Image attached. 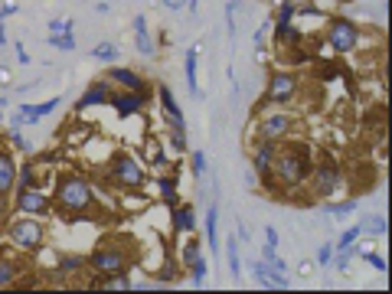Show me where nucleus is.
<instances>
[{"label":"nucleus","instance_id":"nucleus-1","mask_svg":"<svg viewBox=\"0 0 392 294\" xmlns=\"http://www.w3.org/2000/svg\"><path fill=\"white\" fill-rule=\"evenodd\" d=\"M314 167V160H311V147L301 141H291V144H278V154L272 160V183L282 186V190H298L304 186L307 174Z\"/></svg>","mask_w":392,"mask_h":294},{"label":"nucleus","instance_id":"nucleus-2","mask_svg":"<svg viewBox=\"0 0 392 294\" xmlns=\"http://www.w3.org/2000/svg\"><path fill=\"white\" fill-rule=\"evenodd\" d=\"M95 203H98V193H95L92 180L82 174L59 176V183L52 190V213H59L62 219L72 213H92Z\"/></svg>","mask_w":392,"mask_h":294},{"label":"nucleus","instance_id":"nucleus-3","mask_svg":"<svg viewBox=\"0 0 392 294\" xmlns=\"http://www.w3.org/2000/svg\"><path fill=\"white\" fill-rule=\"evenodd\" d=\"M298 128V118L291 111H282V105H268V108L258 111V121H255V137L262 141H288Z\"/></svg>","mask_w":392,"mask_h":294},{"label":"nucleus","instance_id":"nucleus-4","mask_svg":"<svg viewBox=\"0 0 392 294\" xmlns=\"http://www.w3.org/2000/svg\"><path fill=\"white\" fill-rule=\"evenodd\" d=\"M108 180L118 190H141L147 183V167L134 154H115L108 160Z\"/></svg>","mask_w":392,"mask_h":294},{"label":"nucleus","instance_id":"nucleus-5","mask_svg":"<svg viewBox=\"0 0 392 294\" xmlns=\"http://www.w3.org/2000/svg\"><path fill=\"white\" fill-rule=\"evenodd\" d=\"M7 239L23 252H36L46 242V222L40 216H20L7 222Z\"/></svg>","mask_w":392,"mask_h":294},{"label":"nucleus","instance_id":"nucleus-6","mask_svg":"<svg viewBox=\"0 0 392 294\" xmlns=\"http://www.w3.org/2000/svg\"><path fill=\"white\" fill-rule=\"evenodd\" d=\"M88 268H92L95 275H102V278L111 275V271H128L131 268V252L125 249V242L108 239V242H102L92 255H88Z\"/></svg>","mask_w":392,"mask_h":294},{"label":"nucleus","instance_id":"nucleus-7","mask_svg":"<svg viewBox=\"0 0 392 294\" xmlns=\"http://www.w3.org/2000/svg\"><path fill=\"white\" fill-rule=\"evenodd\" d=\"M340 183H343V170L337 167L330 157H324L321 164H314L311 174H307V180H304L307 193L314 196V200H330V196L340 190Z\"/></svg>","mask_w":392,"mask_h":294},{"label":"nucleus","instance_id":"nucleus-8","mask_svg":"<svg viewBox=\"0 0 392 294\" xmlns=\"http://www.w3.org/2000/svg\"><path fill=\"white\" fill-rule=\"evenodd\" d=\"M324 40L333 52H340V56H350V52L359 50V40H363V30L350 17H333L324 30Z\"/></svg>","mask_w":392,"mask_h":294},{"label":"nucleus","instance_id":"nucleus-9","mask_svg":"<svg viewBox=\"0 0 392 294\" xmlns=\"http://www.w3.org/2000/svg\"><path fill=\"white\" fill-rule=\"evenodd\" d=\"M13 210L20 216H40L46 219L52 213V196L46 193L43 186H23V190H13Z\"/></svg>","mask_w":392,"mask_h":294},{"label":"nucleus","instance_id":"nucleus-10","mask_svg":"<svg viewBox=\"0 0 392 294\" xmlns=\"http://www.w3.org/2000/svg\"><path fill=\"white\" fill-rule=\"evenodd\" d=\"M298 92H301V82L294 72H272L268 82H265L262 98L268 101V105H291V101L298 98Z\"/></svg>","mask_w":392,"mask_h":294},{"label":"nucleus","instance_id":"nucleus-11","mask_svg":"<svg viewBox=\"0 0 392 294\" xmlns=\"http://www.w3.org/2000/svg\"><path fill=\"white\" fill-rule=\"evenodd\" d=\"M108 105L115 108L118 118H134L147 108V92H128V89H115L108 98Z\"/></svg>","mask_w":392,"mask_h":294},{"label":"nucleus","instance_id":"nucleus-12","mask_svg":"<svg viewBox=\"0 0 392 294\" xmlns=\"http://www.w3.org/2000/svg\"><path fill=\"white\" fill-rule=\"evenodd\" d=\"M105 79H108L115 89H128V92H147V79L141 76V72H134V69H128V66H115V62H111L108 72H105Z\"/></svg>","mask_w":392,"mask_h":294},{"label":"nucleus","instance_id":"nucleus-13","mask_svg":"<svg viewBox=\"0 0 392 294\" xmlns=\"http://www.w3.org/2000/svg\"><path fill=\"white\" fill-rule=\"evenodd\" d=\"M111 92H115V85L108 82V79H92L88 82V89L82 92V98L76 101V111H86V108H95V105H108Z\"/></svg>","mask_w":392,"mask_h":294},{"label":"nucleus","instance_id":"nucleus-14","mask_svg":"<svg viewBox=\"0 0 392 294\" xmlns=\"http://www.w3.org/2000/svg\"><path fill=\"white\" fill-rule=\"evenodd\" d=\"M275 154H278V141H262V137H255V144H252V151H248V157H252V170H255L258 176H268L272 174V160Z\"/></svg>","mask_w":392,"mask_h":294},{"label":"nucleus","instance_id":"nucleus-15","mask_svg":"<svg viewBox=\"0 0 392 294\" xmlns=\"http://www.w3.org/2000/svg\"><path fill=\"white\" fill-rule=\"evenodd\" d=\"M248 271H252V278H255V281H258V285H262V288H272V291H275V288H278V291H284V288H291V281H288V278H284L282 271H275L272 265H265L262 259L248 261Z\"/></svg>","mask_w":392,"mask_h":294},{"label":"nucleus","instance_id":"nucleus-16","mask_svg":"<svg viewBox=\"0 0 392 294\" xmlns=\"http://www.w3.org/2000/svg\"><path fill=\"white\" fill-rule=\"evenodd\" d=\"M17 157L13 151L7 147H0V196H10L13 193V186H17Z\"/></svg>","mask_w":392,"mask_h":294},{"label":"nucleus","instance_id":"nucleus-17","mask_svg":"<svg viewBox=\"0 0 392 294\" xmlns=\"http://www.w3.org/2000/svg\"><path fill=\"white\" fill-rule=\"evenodd\" d=\"M157 98H161L163 115H167V128H187V121H183V111H180L177 95H173L171 85H157Z\"/></svg>","mask_w":392,"mask_h":294},{"label":"nucleus","instance_id":"nucleus-18","mask_svg":"<svg viewBox=\"0 0 392 294\" xmlns=\"http://www.w3.org/2000/svg\"><path fill=\"white\" fill-rule=\"evenodd\" d=\"M171 222H173V232L180 235L196 232V210L190 203H177V206H171Z\"/></svg>","mask_w":392,"mask_h":294},{"label":"nucleus","instance_id":"nucleus-19","mask_svg":"<svg viewBox=\"0 0 392 294\" xmlns=\"http://www.w3.org/2000/svg\"><path fill=\"white\" fill-rule=\"evenodd\" d=\"M196 56H200V50H196V46H190L187 56H183V72H187V89H190V95H193L196 101H203L206 92L200 89V82H196Z\"/></svg>","mask_w":392,"mask_h":294},{"label":"nucleus","instance_id":"nucleus-20","mask_svg":"<svg viewBox=\"0 0 392 294\" xmlns=\"http://www.w3.org/2000/svg\"><path fill=\"white\" fill-rule=\"evenodd\" d=\"M56 108H59V98H50V101H40V105H20V115H23L26 125H40Z\"/></svg>","mask_w":392,"mask_h":294},{"label":"nucleus","instance_id":"nucleus-21","mask_svg":"<svg viewBox=\"0 0 392 294\" xmlns=\"http://www.w3.org/2000/svg\"><path fill=\"white\" fill-rule=\"evenodd\" d=\"M203 229H206V242H209V249H213V252H222L219 249V206H216V203L206 206Z\"/></svg>","mask_w":392,"mask_h":294},{"label":"nucleus","instance_id":"nucleus-22","mask_svg":"<svg viewBox=\"0 0 392 294\" xmlns=\"http://www.w3.org/2000/svg\"><path fill=\"white\" fill-rule=\"evenodd\" d=\"M20 275H23V265H20V259L0 255V291H4V288H13V285H17Z\"/></svg>","mask_w":392,"mask_h":294},{"label":"nucleus","instance_id":"nucleus-23","mask_svg":"<svg viewBox=\"0 0 392 294\" xmlns=\"http://www.w3.org/2000/svg\"><path fill=\"white\" fill-rule=\"evenodd\" d=\"M200 255H203V239L196 232H187V242L180 245V265L187 268V265H193Z\"/></svg>","mask_w":392,"mask_h":294},{"label":"nucleus","instance_id":"nucleus-24","mask_svg":"<svg viewBox=\"0 0 392 294\" xmlns=\"http://www.w3.org/2000/svg\"><path fill=\"white\" fill-rule=\"evenodd\" d=\"M88 268V255L79 252H62L59 255V275H79V271Z\"/></svg>","mask_w":392,"mask_h":294},{"label":"nucleus","instance_id":"nucleus-25","mask_svg":"<svg viewBox=\"0 0 392 294\" xmlns=\"http://www.w3.org/2000/svg\"><path fill=\"white\" fill-rule=\"evenodd\" d=\"M157 196H161V203H167V206H177L180 203V190H177V180L167 174L157 176Z\"/></svg>","mask_w":392,"mask_h":294},{"label":"nucleus","instance_id":"nucleus-26","mask_svg":"<svg viewBox=\"0 0 392 294\" xmlns=\"http://www.w3.org/2000/svg\"><path fill=\"white\" fill-rule=\"evenodd\" d=\"M226 261H229V275L242 278V242H239V235H232L229 242H226Z\"/></svg>","mask_w":392,"mask_h":294},{"label":"nucleus","instance_id":"nucleus-27","mask_svg":"<svg viewBox=\"0 0 392 294\" xmlns=\"http://www.w3.org/2000/svg\"><path fill=\"white\" fill-rule=\"evenodd\" d=\"M321 210L327 213V216H337V219H343V216H353V213L359 210V200H340V203H330V200H324L321 203Z\"/></svg>","mask_w":392,"mask_h":294},{"label":"nucleus","instance_id":"nucleus-28","mask_svg":"<svg viewBox=\"0 0 392 294\" xmlns=\"http://www.w3.org/2000/svg\"><path fill=\"white\" fill-rule=\"evenodd\" d=\"M98 288H105V291H128V288H134V281H131L128 271H111V275L98 278Z\"/></svg>","mask_w":392,"mask_h":294},{"label":"nucleus","instance_id":"nucleus-29","mask_svg":"<svg viewBox=\"0 0 392 294\" xmlns=\"http://www.w3.org/2000/svg\"><path fill=\"white\" fill-rule=\"evenodd\" d=\"M36 183H40V167H36L33 160L20 164V167H17V186H13V190H23V186H36Z\"/></svg>","mask_w":392,"mask_h":294},{"label":"nucleus","instance_id":"nucleus-30","mask_svg":"<svg viewBox=\"0 0 392 294\" xmlns=\"http://www.w3.org/2000/svg\"><path fill=\"white\" fill-rule=\"evenodd\" d=\"M275 40L282 43V46H298L301 30L294 26V20H291V23H275Z\"/></svg>","mask_w":392,"mask_h":294},{"label":"nucleus","instance_id":"nucleus-31","mask_svg":"<svg viewBox=\"0 0 392 294\" xmlns=\"http://www.w3.org/2000/svg\"><path fill=\"white\" fill-rule=\"evenodd\" d=\"M134 50L141 52L144 59H154V56H157V40H154L147 30H141V33H134Z\"/></svg>","mask_w":392,"mask_h":294},{"label":"nucleus","instance_id":"nucleus-32","mask_svg":"<svg viewBox=\"0 0 392 294\" xmlns=\"http://www.w3.org/2000/svg\"><path fill=\"white\" fill-rule=\"evenodd\" d=\"M187 271H190V285L203 288L206 275H209V261H206V255H200V259H196L193 265H187Z\"/></svg>","mask_w":392,"mask_h":294},{"label":"nucleus","instance_id":"nucleus-33","mask_svg":"<svg viewBox=\"0 0 392 294\" xmlns=\"http://www.w3.org/2000/svg\"><path fill=\"white\" fill-rule=\"evenodd\" d=\"M92 59H98V62H118V46L111 40L98 43V46H92Z\"/></svg>","mask_w":392,"mask_h":294},{"label":"nucleus","instance_id":"nucleus-34","mask_svg":"<svg viewBox=\"0 0 392 294\" xmlns=\"http://www.w3.org/2000/svg\"><path fill=\"white\" fill-rule=\"evenodd\" d=\"M262 261H265V265H272L275 271L288 275V265H284V259L278 255V249H275V245H265V249H262Z\"/></svg>","mask_w":392,"mask_h":294},{"label":"nucleus","instance_id":"nucleus-35","mask_svg":"<svg viewBox=\"0 0 392 294\" xmlns=\"http://www.w3.org/2000/svg\"><path fill=\"white\" fill-rule=\"evenodd\" d=\"M50 46L52 50H62V52H72L79 43H76V36H72V30H69V33H50Z\"/></svg>","mask_w":392,"mask_h":294},{"label":"nucleus","instance_id":"nucleus-36","mask_svg":"<svg viewBox=\"0 0 392 294\" xmlns=\"http://www.w3.org/2000/svg\"><path fill=\"white\" fill-rule=\"evenodd\" d=\"M359 235H363V226H350L347 232L333 242V249H353V242H359Z\"/></svg>","mask_w":392,"mask_h":294},{"label":"nucleus","instance_id":"nucleus-37","mask_svg":"<svg viewBox=\"0 0 392 294\" xmlns=\"http://www.w3.org/2000/svg\"><path fill=\"white\" fill-rule=\"evenodd\" d=\"M359 259L367 261V265H373V268L379 271V275H386V271H389V261H386L379 252H373V249H367V252H359Z\"/></svg>","mask_w":392,"mask_h":294},{"label":"nucleus","instance_id":"nucleus-38","mask_svg":"<svg viewBox=\"0 0 392 294\" xmlns=\"http://www.w3.org/2000/svg\"><path fill=\"white\" fill-rule=\"evenodd\" d=\"M167 144H171L177 154L187 151V128H171V135H167Z\"/></svg>","mask_w":392,"mask_h":294},{"label":"nucleus","instance_id":"nucleus-39","mask_svg":"<svg viewBox=\"0 0 392 294\" xmlns=\"http://www.w3.org/2000/svg\"><path fill=\"white\" fill-rule=\"evenodd\" d=\"M7 137H10V144H13L20 154H33V141H26L20 128H10V135H7Z\"/></svg>","mask_w":392,"mask_h":294},{"label":"nucleus","instance_id":"nucleus-40","mask_svg":"<svg viewBox=\"0 0 392 294\" xmlns=\"http://www.w3.org/2000/svg\"><path fill=\"white\" fill-rule=\"evenodd\" d=\"M294 7H298L294 0H282V4H278V10H275V13H278V17H275V23H291V20L298 17V13H294Z\"/></svg>","mask_w":392,"mask_h":294},{"label":"nucleus","instance_id":"nucleus-41","mask_svg":"<svg viewBox=\"0 0 392 294\" xmlns=\"http://www.w3.org/2000/svg\"><path fill=\"white\" fill-rule=\"evenodd\" d=\"M190 174H193L196 180H203V176H206V154L203 151L190 154Z\"/></svg>","mask_w":392,"mask_h":294},{"label":"nucleus","instance_id":"nucleus-42","mask_svg":"<svg viewBox=\"0 0 392 294\" xmlns=\"http://www.w3.org/2000/svg\"><path fill=\"white\" fill-rule=\"evenodd\" d=\"M386 216H369L367 222H363V232H369V235H386Z\"/></svg>","mask_w":392,"mask_h":294},{"label":"nucleus","instance_id":"nucleus-43","mask_svg":"<svg viewBox=\"0 0 392 294\" xmlns=\"http://www.w3.org/2000/svg\"><path fill=\"white\" fill-rule=\"evenodd\" d=\"M330 261H333V242H324L321 249H317V265L330 268Z\"/></svg>","mask_w":392,"mask_h":294},{"label":"nucleus","instance_id":"nucleus-44","mask_svg":"<svg viewBox=\"0 0 392 294\" xmlns=\"http://www.w3.org/2000/svg\"><path fill=\"white\" fill-rule=\"evenodd\" d=\"M72 30V17H52L50 20V33H69Z\"/></svg>","mask_w":392,"mask_h":294},{"label":"nucleus","instance_id":"nucleus-45","mask_svg":"<svg viewBox=\"0 0 392 294\" xmlns=\"http://www.w3.org/2000/svg\"><path fill=\"white\" fill-rule=\"evenodd\" d=\"M154 278H157V285H173V281H177V268H173V265H163Z\"/></svg>","mask_w":392,"mask_h":294},{"label":"nucleus","instance_id":"nucleus-46","mask_svg":"<svg viewBox=\"0 0 392 294\" xmlns=\"http://www.w3.org/2000/svg\"><path fill=\"white\" fill-rule=\"evenodd\" d=\"M13 13H20V4H17V0H4V7H0V23L10 20Z\"/></svg>","mask_w":392,"mask_h":294},{"label":"nucleus","instance_id":"nucleus-47","mask_svg":"<svg viewBox=\"0 0 392 294\" xmlns=\"http://www.w3.org/2000/svg\"><path fill=\"white\" fill-rule=\"evenodd\" d=\"M268 33H272V23H262L255 33V50H265V43H268Z\"/></svg>","mask_w":392,"mask_h":294},{"label":"nucleus","instance_id":"nucleus-48","mask_svg":"<svg viewBox=\"0 0 392 294\" xmlns=\"http://www.w3.org/2000/svg\"><path fill=\"white\" fill-rule=\"evenodd\" d=\"M13 52H17V62H20V66H30V52L23 50V43H20V40H13Z\"/></svg>","mask_w":392,"mask_h":294},{"label":"nucleus","instance_id":"nucleus-49","mask_svg":"<svg viewBox=\"0 0 392 294\" xmlns=\"http://www.w3.org/2000/svg\"><path fill=\"white\" fill-rule=\"evenodd\" d=\"M161 4H163L167 10H171V13H180V10L187 7V0H161Z\"/></svg>","mask_w":392,"mask_h":294},{"label":"nucleus","instance_id":"nucleus-50","mask_svg":"<svg viewBox=\"0 0 392 294\" xmlns=\"http://www.w3.org/2000/svg\"><path fill=\"white\" fill-rule=\"evenodd\" d=\"M242 180H246V186H248V190H255V186H258V180H262V176H258L255 170H246V176H242Z\"/></svg>","mask_w":392,"mask_h":294},{"label":"nucleus","instance_id":"nucleus-51","mask_svg":"<svg viewBox=\"0 0 392 294\" xmlns=\"http://www.w3.org/2000/svg\"><path fill=\"white\" fill-rule=\"evenodd\" d=\"M265 245H275V249H278V232H275V226H265Z\"/></svg>","mask_w":392,"mask_h":294},{"label":"nucleus","instance_id":"nucleus-52","mask_svg":"<svg viewBox=\"0 0 392 294\" xmlns=\"http://www.w3.org/2000/svg\"><path fill=\"white\" fill-rule=\"evenodd\" d=\"M13 82V69L10 66H0V85H10Z\"/></svg>","mask_w":392,"mask_h":294},{"label":"nucleus","instance_id":"nucleus-53","mask_svg":"<svg viewBox=\"0 0 392 294\" xmlns=\"http://www.w3.org/2000/svg\"><path fill=\"white\" fill-rule=\"evenodd\" d=\"M131 26H134V33L147 30V17H144V13H137V17H134V23H131Z\"/></svg>","mask_w":392,"mask_h":294},{"label":"nucleus","instance_id":"nucleus-54","mask_svg":"<svg viewBox=\"0 0 392 294\" xmlns=\"http://www.w3.org/2000/svg\"><path fill=\"white\" fill-rule=\"evenodd\" d=\"M7 46V30H4V23H0V50Z\"/></svg>","mask_w":392,"mask_h":294},{"label":"nucleus","instance_id":"nucleus-55","mask_svg":"<svg viewBox=\"0 0 392 294\" xmlns=\"http://www.w3.org/2000/svg\"><path fill=\"white\" fill-rule=\"evenodd\" d=\"M4 101H7V98H4V89H0V108H4Z\"/></svg>","mask_w":392,"mask_h":294},{"label":"nucleus","instance_id":"nucleus-56","mask_svg":"<svg viewBox=\"0 0 392 294\" xmlns=\"http://www.w3.org/2000/svg\"><path fill=\"white\" fill-rule=\"evenodd\" d=\"M0 121H4V108H0Z\"/></svg>","mask_w":392,"mask_h":294}]
</instances>
